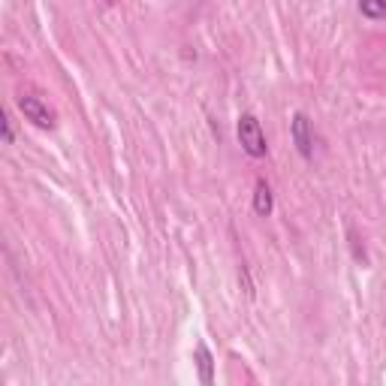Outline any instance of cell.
<instances>
[{
  "label": "cell",
  "instance_id": "6da1fadb",
  "mask_svg": "<svg viewBox=\"0 0 386 386\" xmlns=\"http://www.w3.org/2000/svg\"><path fill=\"white\" fill-rule=\"evenodd\" d=\"M238 142H242V148L251 157L266 154V136H263V127H259V121L254 115L238 118Z\"/></svg>",
  "mask_w": 386,
  "mask_h": 386
},
{
  "label": "cell",
  "instance_id": "7a4b0ae2",
  "mask_svg": "<svg viewBox=\"0 0 386 386\" xmlns=\"http://www.w3.org/2000/svg\"><path fill=\"white\" fill-rule=\"evenodd\" d=\"M18 109L25 112V118L30 124H37V127H42V130H52L54 127V115H52V109L45 106L42 100L25 94V97H18Z\"/></svg>",
  "mask_w": 386,
  "mask_h": 386
},
{
  "label": "cell",
  "instance_id": "3957f363",
  "mask_svg": "<svg viewBox=\"0 0 386 386\" xmlns=\"http://www.w3.org/2000/svg\"><path fill=\"white\" fill-rule=\"evenodd\" d=\"M293 142H296V148H299V154L308 160V157L314 154V139H311V124H308V118L302 115V112H296L293 115Z\"/></svg>",
  "mask_w": 386,
  "mask_h": 386
},
{
  "label": "cell",
  "instance_id": "277c9868",
  "mask_svg": "<svg viewBox=\"0 0 386 386\" xmlns=\"http://www.w3.org/2000/svg\"><path fill=\"white\" fill-rule=\"evenodd\" d=\"M254 211L259 218H269L271 214V187L266 181H257V187H254Z\"/></svg>",
  "mask_w": 386,
  "mask_h": 386
},
{
  "label": "cell",
  "instance_id": "5b68a950",
  "mask_svg": "<svg viewBox=\"0 0 386 386\" xmlns=\"http://www.w3.org/2000/svg\"><path fill=\"white\" fill-rule=\"evenodd\" d=\"M197 365H199V380L202 383H211V353H209V347L206 344H199L197 347Z\"/></svg>",
  "mask_w": 386,
  "mask_h": 386
},
{
  "label": "cell",
  "instance_id": "8992f818",
  "mask_svg": "<svg viewBox=\"0 0 386 386\" xmlns=\"http://www.w3.org/2000/svg\"><path fill=\"white\" fill-rule=\"evenodd\" d=\"M359 9L365 18H386V0H359Z\"/></svg>",
  "mask_w": 386,
  "mask_h": 386
},
{
  "label": "cell",
  "instance_id": "52a82bcc",
  "mask_svg": "<svg viewBox=\"0 0 386 386\" xmlns=\"http://www.w3.org/2000/svg\"><path fill=\"white\" fill-rule=\"evenodd\" d=\"M0 124H4V142L9 145V142H13V121H9L6 112H4V121H0Z\"/></svg>",
  "mask_w": 386,
  "mask_h": 386
}]
</instances>
